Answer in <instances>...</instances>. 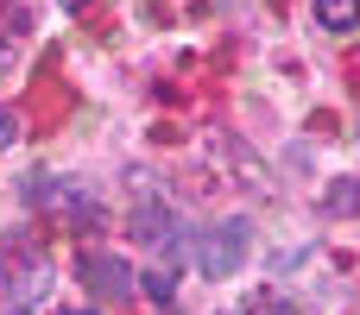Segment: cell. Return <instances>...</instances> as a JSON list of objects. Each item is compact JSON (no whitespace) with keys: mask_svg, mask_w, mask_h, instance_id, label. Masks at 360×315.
<instances>
[{"mask_svg":"<svg viewBox=\"0 0 360 315\" xmlns=\"http://www.w3.org/2000/svg\"><path fill=\"white\" fill-rule=\"evenodd\" d=\"M323 215H360V177H335L329 183V196H323Z\"/></svg>","mask_w":360,"mask_h":315,"instance_id":"obj_5","label":"cell"},{"mask_svg":"<svg viewBox=\"0 0 360 315\" xmlns=\"http://www.w3.org/2000/svg\"><path fill=\"white\" fill-rule=\"evenodd\" d=\"M133 240H146V246H171V240H184V234H177V215H171V208L139 202V208H133Z\"/></svg>","mask_w":360,"mask_h":315,"instance_id":"obj_4","label":"cell"},{"mask_svg":"<svg viewBox=\"0 0 360 315\" xmlns=\"http://www.w3.org/2000/svg\"><path fill=\"white\" fill-rule=\"evenodd\" d=\"M247 246H253V221H221L196 240V265L202 278H234L247 265Z\"/></svg>","mask_w":360,"mask_h":315,"instance_id":"obj_1","label":"cell"},{"mask_svg":"<svg viewBox=\"0 0 360 315\" xmlns=\"http://www.w3.org/2000/svg\"><path fill=\"white\" fill-rule=\"evenodd\" d=\"M247 315H304V309H297V303H278V297H272V303H253Z\"/></svg>","mask_w":360,"mask_h":315,"instance_id":"obj_8","label":"cell"},{"mask_svg":"<svg viewBox=\"0 0 360 315\" xmlns=\"http://www.w3.org/2000/svg\"><path fill=\"white\" fill-rule=\"evenodd\" d=\"M44 284H51V259H44V253H25V259H19V272H6L13 309H32V303L44 297Z\"/></svg>","mask_w":360,"mask_h":315,"instance_id":"obj_3","label":"cell"},{"mask_svg":"<svg viewBox=\"0 0 360 315\" xmlns=\"http://www.w3.org/2000/svg\"><path fill=\"white\" fill-rule=\"evenodd\" d=\"M57 6H63V13H82V6H89V0H57Z\"/></svg>","mask_w":360,"mask_h":315,"instance_id":"obj_10","label":"cell"},{"mask_svg":"<svg viewBox=\"0 0 360 315\" xmlns=\"http://www.w3.org/2000/svg\"><path fill=\"white\" fill-rule=\"evenodd\" d=\"M82 284L95 290V297H114V303H127L139 284H133V272H127V259H114V253H82Z\"/></svg>","mask_w":360,"mask_h":315,"instance_id":"obj_2","label":"cell"},{"mask_svg":"<svg viewBox=\"0 0 360 315\" xmlns=\"http://www.w3.org/2000/svg\"><path fill=\"white\" fill-rule=\"evenodd\" d=\"M13 139H19V120H13V114H6V107H0V152H6V145H13Z\"/></svg>","mask_w":360,"mask_h":315,"instance_id":"obj_9","label":"cell"},{"mask_svg":"<svg viewBox=\"0 0 360 315\" xmlns=\"http://www.w3.org/2000/svg\"><path fill=\"white\" fill-rule=\"evenodd\" d=\"M139 290H146V297H152V303H171V297H177V272H158V265H152V272H146V284H139Z\"/></svg>","mask_w":360,"mask_h":315,"instance_id":"obj_7","label":"cell"},{"mask_svg":"<svg viewBox=\"0 0 360 315\" xmlns=\"http://www.w3.org/2000/svg\"><path fill=\"white\" fill-rule=\"evenodd\" d=\"M63 315H95V309H63Z\"/></svg>","mask_w":360,"mask_h":315,"instance_id":"obj_11","label":"cell"},{"mask_svg":"<svg viewBox=\"0 0 360 315\" xmlns=\"http://www.w3.org/2000/svg\"><path fill=\"white\" fill-rule=\"evenodd\" d=\"M13 315H32V309H13Z\"/></svg>","mask_w":360,"mask_h":315,"instance_id":"obj_12","label":"cell"},{"mask_svg":"<svg viewBox=\"0 0 360 315\" xmlns=\"http://www.w3.org/2000/svg\"><path fill=\"white\" fill-rule=\"evenodd\" d=\"M316 25H329V32H354V25H360V0H316Z\"/></svg>","mask_w":360,"mask_h":315,"instance_id":"obj_6","label":"cell"}]
</instances>
